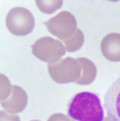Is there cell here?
I'll use <instances>...</instances> for the list:
<instances>
[{
	"instance_id": "cell-4",
	"label": "cell",
	"mask_w": 120,
	"mask_h": 121,
	"mask_svg": "<svg viewBox=\"0 0 120 121\" xmlns=\"http://www.w3.org/2000/svg\"><path fill=\"white\" fill-rule=\"evenodd\" d=\"M33 55L49 64H53L60 60L66 53V47L61 42L51 37L40 38L31 45Z\"/></svg>"
},
{
	"instance_id": "cell-3",
	"label": "cell",
	"mask_w": 120,
	"mask_h": 121,
	"mask_svg": "<svg viewBox=\"0 0 120 121\" xmlns=\"http://www.w3.org/2000/svg\"><path fill=\"white\" fill-rule=\"evenodd\" d=\"M52 80L58 84H67L76 81L81 76L82 69L76 59L67 57L56 64L48 65Z\"/></svg>"
},
{
	"instance_id": "cell-5",
	"label": "cell",
	"mask_w": 120,
	"mask_h": 121,
	"mask_svg": "<svg viewBox=\"0 0 120 121\" xmlns=\"http://www.w3.org/2000/svg\"><path fill=\"white\" fill-rule=\"evenodd\" d=\"M44 24L51 34L62 41L70 38L78 29L76 18L68 11H62Z\"/></svg>"
},
{
	"instance_id": "cell-12",
	"label": "cell",
	"mask_w": 120,
	"mask_h": 121,
	"mask_svg": "<svg viewBox=\"0 0 120 121\" xmlns=\"http://www.w3.org/2000/svg\"><path fill=\"white\" fill-rule=\"evenodd\" d=\"M47 121H74L68 116L62 113H55L50 117Z\"/></svg>"
},
{
	"instance_id": "cell-13",
	"label": "cell",
	"mask_w": 120,
	"mask_h": 121,
	"mask_svg": "<svg viewBox=\"0 0 120 121\" xmlns=\"http://www.w3.org/2000/svg\"><path fill=\"white\" fill-rule=\"evenodd\" d=\"M0 121H20V119L18 115H10L8 112L1 111Z\"/></svg>"
},
{
	"instance_id": "cell-11",
	"label": "cell",
	"mask_w": 120,
	"mask_h": 121,
	"mask_svg": "<svg viewBox=\"0 0 120 121\" xmlns=\"http://www.w3.org/2000/svg\"><path fill=\"white\" fill-rule=\"evenodd\" d=\"M35 3L39 10L46 14L54 13L63 4V1H36Z\"/></svg>"
},
{
	"instance_id": "cell-2",
	"label": "cell",
	"mask_w": 120,
	"mask_h": 121,
	"mask_svg": "<svg viewBox=\"0 0 120 121\" xmlns=\"http://www.w3.org/2000/svg\"><path fill=\"white\" fill-rule=\"evenodd\" d=\"M35 20L31 11L22 7L12 8L6 18V25L11 34L17 36H25L32 32Z\"/></svg>"
},
{
	"instance_id": "cell-1",
	"label": "cell",
	"mask_w": 120,
	"mask_h": 121,
	"mask_svg": "<svg viewBox=\"0 0 120 121\" xmlns=\"http://www.w3.org/2000/svg\"><path fill=\"white\" fill-rule=\"evenodd\" d=\"M69 117L76 121H103L104 112L99 98L90 92H81L68 105Z\"/></svg>"
},
{
	"instance_id": "cell-14",
	"label": "cell",
	"mask_w": 120,
	"mask_h": 121,
	"mask_svg": "<svg viewBox=\"0 0 120 121\" xmlns=\"http://www.w3.org/2000/svg\"><path fill=\"white\" fill-rule=\"evenodd\" d=\"M103 121H113L111 119L109 118V117H106V118H105Z\"/></svg>"
},
{
	"instance_id": "cell-9",
	"label": "cell",
	"mask_w": 120,
	"mask_h": 121,
	"mask_svg": "<svg viewBox=\"0 0 120 121\" xmlns=\"http://www.w3.org/2000/svg\"><path fill=\"white\" fill-rule=\"evenodd\" d=\"M81 66V76L76 83L79 85H88L92 83L97 75V69L95 64L86 58H76Z\"/></svg>"
},
{
	"instance_id": "cell-8",
	"label": "cell",
	"mask_w": 120,
	"mask_h": 121,
	"mask_svg": "<svg viewBox=\"0 0 120 121\" xmlns=\"http://www.w3.org/2000/svg\"><path fill=\"white\" fill-rule=\"evenodd\" d=\"M101 52L104 58L111 62L120 61V34L110 33L102 39Z\"/></svg>"
},
{
	"instance_id": "cell-15",
	"label": "cell",
	"mask_w": 120,
	"mask_h": 121,
	"mask_svg": "<svg viewBox=\"0 0 120 121\" xmlns=\"http://www.w3.org/2000/svg\"><path fill=\"white\" fill-rule=\"evenodd\" d=\"M38 121V120H32V121Z\"/></svg>"
},
{
	"instance_id": "cell-7",
	"label": "cell",
	"mask_w": 120,
	"mask_h": 121,
	"mask_svg": "<svg viewBox=\"0 0 120 121\" xmlns=\"http://www.w3.org/2000/svg\"><path fill=\"white\" fill-rule=\"evenodd\" d=\"M28 102V97L26 92L21 87L12 86V92L8 99L1 100L3 108L12 114L18 113L25 109Z\"/></svg>"
},
{
	"instance_id": "cell-10",
	"label": "cell",
	"mask_w": 120,
	"mask_h": 121,
	"mask_svg": "<svg viewBox=\"0 0 120 121\" xmlns=\"http://www.w3.org/2000/svg\"><path fill=\"white\" fill-rule=\"evenodd\" d=\"M68 52H74L79 50L84 43V35L80 29L78 28L74 34L70 38L63 40Z\"/></svg>"
},
{
	"instance_id": "cell-6",
	"label": "cell",
	"mask_w": 120,
	"mask_h": 121,
	"mask_svg": "<svg viewBox=\"0 0 120 121\" xmlns=\"http://www.w3.org/2000/svg\"><path fill=\"white\" fill-rule=\"evenodd\" d=\"M104 101L108 117L113 121H120V77L108 87Z\"/></svg>"
}]
</instances>
